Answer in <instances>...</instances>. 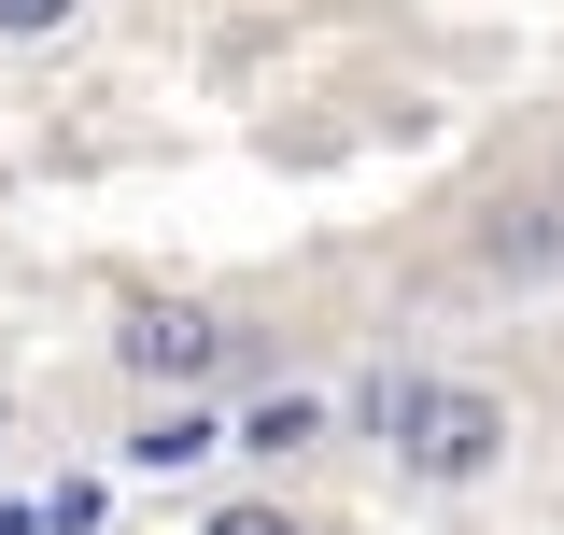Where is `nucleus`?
<instances>
[{
    "label": "nucleus",
    "instance_id": "obj_1",
    "mask_svg": "<svg viewBox=\"0 0 564 535\" xmlns=\"http://www.w3.org/2000/svg\"><path fill=\"white\" fill-rule=\"evenodd\" d=\"M226 352H240V338L212 325V310H184V296H141L128 325H113V367H128L141 395H198Z\"/></svg>",
    "mask_w": 564,
    "mask_h": 535
},
{
    "label": "nucleus",
    "instance_id": "obj_2",
    "mask_svg": "<svg viewBox=\"0 0 564 535\" xmlns=\"http://www.w3.org/2000/svg\"><path fill=\"white\" fill-rule=\"evenodd\" d=\"M410 466L437 479V493L494 479V466H508V395H480V381H437V395H423V423H410Z\"/></svg>",
    "mask_w": 564,
    "mask_h": 535
},
{
    "label": "nucleus",
    "instance_id": "obj_3",
    "mask_svg": "<svg viewBox=\"0 0 564 535\" xmlns=\"http://www.w3.org/2000/svg\"><path fill=\"white\" fill-rule=\"evenodd\" d=\"M551 268H564V211L551 198H522V211L480 226V282H551Z\"/></svg>",
    "mask_w": 564,
    "mask_h": 535
},
{
    "label": "nucleus",
    "instance_id": "obj_4",
    "mask_svg": "<svg viewBox=\"0 0 564 535\" xmlns=\"http://www.w3.org/2000/svg\"><path fill=\"white\" fill-rule=\"evenodd\" d=\"M212 451H226V423H212V408H184V395H170V408L128 437V466H141V479H184V466H212Z\"/></svg>",
    "mask_w": 564,
    "mask_h": 535
},
{
    "label": "nucleus",
    "instance_id": "obj_5",
    "mask_svg": "<svg viewBox=\"0 0 564 535\" xmlns=\"http://www.w3.org/2000/svg\"><path fill=\"white\" fill-rule=\"evenodd\" d=\"M423 395H437V381H410V367H381V381H367V437H381V451H410Z\"/></svg>",
    "mask_w": 564,
    "mask_h": 535
},
{
    "label": "nucleus",
    "instance_id": "obj_6",
    "mask_svg": "<svg viewBox=\"0 0 564 535\" xmlns=\"http://www.w3.org/2000/svg\"><path fill=\"white\" fill-rule=\"evenodd\" d=\"M311 437H325V408H311V395H269L254 423H240V451H311Z\"/></svg>",
    "mask_w": 564,
    "mask_h": 535
},
{
    "label": "nucleus",
    "instance_id": "obj_7",
    "mask_svg": "<svg viewBox=\"0 0 564 535\" xmlns=\"http://www.w3.org/2000/svg\"><path fill=\"white\" fill-rule=\"evenodd\" d=\"M70 14H85V0H0V29H14V43H43V29H70Z\"/></svg>",
    "mask_w": 564,
    "mask_h": 535
},
{
    "label": "nucleus",
    "instance_id": "obj_8",
    "mask_svg": "<svg viewBox=\"0 0 564 535\" xmlns=\"http://www.w3.org/2000/svg\"><path fill=\"white\" fill-rule=\"evenodd\" d=\"M198 535H296V522H282V507H212Z\"/></svg>",
    "mask_w": 564,
    "mask_h": 535
},
{
    "label": "nucleus",
    "instance_id": "obj_9",
    "mask_svg": "<svg viewBox=\"0 0 564 535\" xmlns=\"http://www.w3.org/2000/svg\"><path fill=\"white\" fill-rule=\"evenodd\" d=\"M0 423H14V408H0Z\"/></svg>",
    "mask_w": 564,
    "mask_h": 535
}]
</instances>
